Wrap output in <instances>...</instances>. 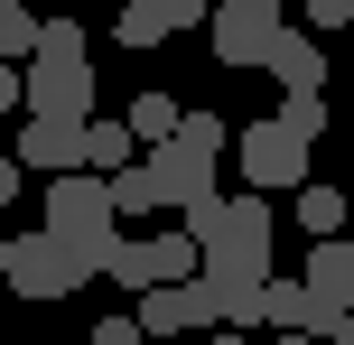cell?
Instances as JSON below:
<instances>
[{"mask_svg": "<svg viewBox=\"0 0 354 345\" xmlns=\"http://www.w3.org/2000/svg\"><path fill=\"white\" fill-rule=\"evenodd\" d=\"M47 234L66 243L84 271H103L112 243H122V215H112V187L93 178V168H66V178H47Z\"/></svg>", "mask_w": 354, "mask_h": 345, "instance_id": "6da1fadb", "label": "cell"}, {"mask_svg": "<svg viewBox=\"0 0 354 345\" xmlns=\"http://www.w3.org/2000/svg\"><path fill=\"white\" fill-rule=\"evenodd\" d=\"M233 159H243L252 196H299V187H308V140L280 122V112L252 122V131H233Z\"/></svg>", "mask_w": 354, "mask_h": 345, "instance_id": "7a4b0ae2", "label": "cell"}, {"mask_svg": "<svg viewBox=\"0 0 354 345\" xmlns=\"http://www.w3.org/2000/svg\"><path fill=\"white\" fill-rule=\"evenodd\" d=\"M0 280H10L19 299H66V290H84L93 271L47 234V224H37V234H10V243H0Z\"/></svg>", "mask_w": 354, "mask_h": 345, "instance_id": "3957f363", "label": "cell"}, {"mask_svg": "<svg viewBox=\"0 0 354 345\" xmlns=\"http://www.w3.org/2000/svg\"><path fill=\"white\" fill-rule=\"evenodd\" d=\"M289 19L270 10V0H214L205 37H214V66H270V47H280Z\"/></svg>", "mask_w": 354, "mask_h": 345, "instance_id": "277c9868", "label": "cell"}, {"mask_svg": "<svg viewBox=\"0 0 354 345\" xmlns=\"http://www.w3.org/2000/svg\"><path fill=\"white\" fill-rule=\"evenodd\" d=\"M19 112L28 122H93V66H47L37 56L19 75Z\"/></svg>", "mask_w": 354, "mask_h": 345, "instance_id": "5b68a950", "label": "cell"}, {"mask_svg": "<svg viewBox=\"0 0 354 345\" xmlns=\"http://www.w3.org/2000/svg\"><path fill=\"white\" fill-rule=\"evenodd\" d=\"M131 317H140V336H205V327H224L205 280H159V290H140Z\"/></svg>", "mask_w": 354, "mask_h": 345, "instance_id": "8992f818", "label": "cell"}, {"mask_svg": "<svg viewBox=\"0 0 354 345\" xmlns=\"http://www.w3.org/2000/svg\"><path fill=\"white\" fill-rule=\"evenodd\" d=\"M149 187H159V205H177V215H196V205H214V159H187L177 140H159L149 149Z\"/></svg>", "mask_w": 354, "mask_h": 345, "instance_id": "52a82bcc", "label": "cell"}, {"mask_svg": "<svg viewBox=\"0 0 354 345\" xmlns=\"http://www.w3.org/2000/svg\"><path fill=\"white\" fill-rule=\"evenodd\" d=\"M308 299H317V317L336 327V317H354V234H326L317 252H308Z\"/></svg>", "mask_w": 354, "mask_h": 345, "instance_id": "ba28073f", "label": "cell"}, {"mask_svg": "<svg viewBox=\"0 0 354 345\" xmlns=\"http://www.w3.org/2000/svg\"><path fill=\"white\" fill-rule=\"evenodd\" d=\"M252 327H280V336H326V317H317V299H308V280H280V271H270V280H261V299H252Z\"/></svg>", "mask_w": 354, "mask_h": 345, "instance_id": "9c48e42d", "label": "cell"}, {"mask_svg": "<svg viewBox=\"0 0 354 345\" xmlns=\"http://www.w3.org/2000/svg\"><path fill=\"white\" fill-rule=\"evenodd\" d=\"M19 168H47V178L84 168V122H28L19 131Z\"/></svg>", "mask_w": 354, "mask_h": 345, "instance_id": "30bf717a", "label": "cell"}, {"mask_svg": "<svg viewBox=\"0 0 354 345\" xmlns=\"http://www.w3.org/2000/svg\"><path fill=\"white\" fill-rule=\"evenodd\" d=\"M270 84H280V93H317L326 84V47H317V37H299V28H280V47H270Z\"/></svg>", "mask_w": 354, "mask_h": 345, "instance_id": "8fae6325", "label": "cell"}, {"mask_svg": "<svg viewBox=\"0 0 354 345\" xmlns=\"http://www.w3.org/2000/svg\"><path fill=\"white\" fill-rule=\"evenodd\" d=\"M131 159H140L131 122H103V112H93V122H84V168H93V178H112V168H131Z\"/></svg>", "mask_w": 354, "mask_h": 345, "instance_id": "7c38bea8", "label": "cell"}, {"mask_svg": "<svg viewBox=\"0 0 354 345\" xmlns=\"http://www.w3.org/2000/svg\"><path fill=\"white\" fill-rule=\"evenodd\" d=\"M299 224H308V234H317V243H326V234H345V187L308 178V187H299Z\"/></svg>", "mask_w": 354, "mask_h": 345, "instance_id": "4fadbf2b", "label": "cell"}, {"mask_svg": "<svg viewBox=\"0 0 354 345\" xmlns=\"http://www.w3.org/2000/svg\"><path fill=\"white\" fill-rule=\"evenodd\" d=\"M168 140L187 149V159H224V149H233V131L214 122V112H177V131H168Z\"/></svg>", "mask_w": 354, "mask_h": 345, "instance_id": "5bb4252c", "label": "cell"}, {"mask_svg": "<svg viewBox=\"0 0 354 345\" xmlns=\"http://www.w3.org/2000/svg\"><path fill=\"white\" fill-rule=\"evenodd\" d=\"M37 56H47V66H84V19H37Z\"/></svg>", "mask_w": 354, "mask_h": 345, "instance_id": "9a60e30c", "label": "cell"}, {"mask_svg": "<svg viewBox=\"0 0 354 345\" xmlns=\"http://www.w3.org/2000/svg\"><path fill=\"white\" fill-rule=\"evenodd\" d=\"M122 122H131V140H149V149H159L168 131H177V93H140V103H131Z\"/></svg>", "mask_w": 354, "mask_h": 345, "instance_id": "2e32d148", "label": "cell"}, {"mask_svg": "<svg viewBox=\"0 0 354 345\" xmlns=\"http://www.w3.org/2000/svg\"><path fill=\"white\" fill-rule=\"evenodd\" d=\"M103 187H112V215H149V205H159V187H149V168H140V159H131V168H112Z\"/></svg>", "mask_w": 354, "mask_h": 345, "instance_id": "e0dca14e", "label": "cell"}, {"mask_svg": "<svg viewBox=\"0 0 354 345\" xmlns=\"http://www.w3.org/2000/svg\"><path fill=\"white\" fill-rule=\"evenodd\" d=\"M103 271H112V280H122V290H131V299H140V290H159V271H149V243H131V234H122V243H112V261H103Z\"/></svg>", "mask_w": 354, "mask_h": 345, "instance_id": "ac0fdd59", "label": "cell"}, {"mask_svg": "<svg viewBox=\"0 0 354 345\" xmlns=\"http://www.w3.org/2000/svg\"><path fill=\"white\" fill-rule=\"evenodd\" d=\"M112 37H122V47H131V56H149V47H159V37H168V19H159V10H149V0H131V10H122V19H112Z\"/></svg>", "mask_w": 354, "mask_h": 345, "instance_id": "d6986e66", "label": "cell"}, {"mask_svg": "<svg viewBox=\"0 0 354 345\" xmlns=\"http://www.w3.org/2000/svg\"><path fill=\"white\" fill-rule=\"evenodd\" d=\"M149 271L159 280H196V243L187 234H149Z\"/></svg>", "mask_w": 354, "mask_h": 345, "instance_id": "ffe728a7", "label": "cell"}, {"mask_svg": "<svg viewBox=\"0 0 354 345\" xmlns=\"http://www.w3.org/2000/svg\"><path fill=\"white\" fill-rule=\"evenodd\" d=\"M280 122L299 131V140H317L326 131V93H280Z\"/></svg>", "mask_w": 354, "mask_h": 345, "instance_id": "44dd1931", "label": "cell"}, {"mask_svg": "<svg viewBox=\"0 0 354 345\" xmlns=\"http://www.w3.org/2000/svg\"><path fill=\"white\" fill-rule=\"evenodd\" d=\"M19 56H37V19L28 10H0V66H19Z\"/></svg>", "mask_w": 354, "mask_h": 345, "instance_id": "7402d4cb", "label": "cell"}, {"mask_svg": "<svg viewBox=\"0 0 354 345\" xmlns=\"http://www.w3.org/2000/svg\"><path fill=\"white\" fill-rule=\"evenodd\" d=\"M299 19H308L317 37H336V28H354V0H299Z\"/></svg>", "mask_w": 354, "mask_h": 345, "instance_id": "603a6c76", "label": "cell"}, {"mask_svg": "<svg viewBox=\"0 0 354 345\" xmlns=\"http://www.w3.org/2000/svg\"><path fill=\"white\" fill-rule=\"evenodd\" d=\"M149 10H159V19H168V37H177V28H205L214 0H149Z\"/></svg>", "mask_w": 354, "mask_h": 345, "instance_id": "cb8c5ba5", "label": "cell"}, {"mask_svg": "<svg viewBox=\"0 0 354 345\" xmlns=\"http://www.w3.org/2000/svg\"><path fill=\"white\" fill-rule=\"evenodd\" d=\"M93 345H149V336H140V317H103V327H93Z\"/></svg>", "mask_w": 354, "mask_h": 345, "instance_id": "d4e9b609", "label": "cell"}, {"mask_svg": "<svg viewBox=\"0 0 354 345\" xmlns=\"http://www.w3.org/2000/svg\"><path fill=\"white\" fill-rule=\"evenodd\" d=\"M0 112H19V66H0Z\"/></svg>", "mask_w": 354, "mask_h": 345, "instance_id": "484cf974", "label": "cell"}, {"mask_svg": "<svg viewBox=\"0 0 354 345\" xmlns=\"http://www.w3.org/2000/svg\"><path fill=\"white\" fill-rule=\"evenodd\" d=\"M19 196V159H0V205H10Z\"/></svg>", "mask_w": 354, "mask_h": 345, "instance_id": "4316f807", "label": "cell"}, {"mask_svg": "<svg viewBox=\"0 0 354 345\" xmlns=\"http://www.w3.org/2000/svg\"><path fill=\"white\" fill-rule=\"evenodd\" d=\"M326 345H354V317H336V327H326Z\"/></svg>", "mask_w": 354, "mask_h": 345, "instance_id": "83f0119b", "label": "cell"}, {"mask_svg": "<svg viewBox=\"0 0 354 345\" xmlns=\"http://www.w3.org/2000/svg\"><path fill=\"white\" fill-rule=\"evenodd\" d=\"M205 345H252V336H243V327H214V336H205Z\"/></svg>", "mask_w": 354, "mask_h": 345, "instance_id": "f1b7e54d", "label": "cell"}, {"mask_svg": "<svg viewBox=\"0 0 354 345\" xmlns=\"http://www.w3.org/2000/svg\"><path fill=\"white\" fill-rule=\"evenodd\" d=\"M280 345H317V336H280Z\"/></svg>", "mask_w": 354, "mask_h": 345, "instance_id": "f546056e", "label": "cell"}, {"mask_svg": "<svg viewBox=\"0 0 354 345\" xmlns=\"http://www.w3.org/2000/svg\"><path fill=\"white\" fill-rule=\"evenodd\" d=\"M0 10H28V0H0Z\"/></svg>", "mask_w": 354, "mask_h": 345, "instance_id": "4dcf8cb0", "label": "cell"}, {"mask_svg": "<svg viewBox=\"0 0 354 345\" xmlns=\"http://www.w3.org/2000/svg\"><path fill=\"white\" fill-rule=\"evenodd\" d=\"M345 149H354V122H345Z\"/></svg>", "mask_w": 354, "mask_h": 345, "instance_id": "1f68e13d", "label": "cell"}, {"mask_svg": "<svg viewBox=\"0 0 354 345\" xmlns=\"http://www.w3.org/2000/svg\"><path fill=\"white\" fill-rule=\"evenodd\" d=\"M270 10H289V0H270Z\"/></svg>", "mask_w": 354, "mask_h": 345, "instance_id": "d6a6232c", "label": "cell"}]
</instances>
